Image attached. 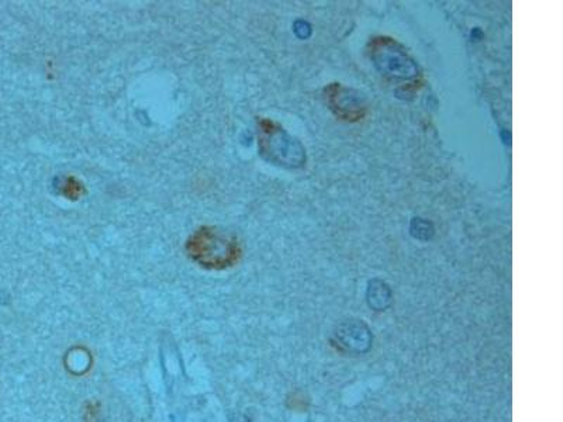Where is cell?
I'll return each mask as SVG.
<instances>
[{"label": "cell", "instance_id": "1", "mask_svg": "<svg viewBox=\"0 0 563 422\" xmlns=\"http://www.w3.org/2000/svg\"><path fill=\"white\" fill-rule=\"evenodd\" d=\"M366 54L376 71L400 97H413L426 84L421 67L396 38L375 36L366 45Z\"/></svg>", "mask_w": 563, "mask_h": 422}, {"label": "cell", "instance_id": "5", "mask_svg": "<svg viewBox=\"0 0 563 422\" xmlns=\"http://www.w3.org/2000/svg\"><path fill=\"white\" fill-rule=\"evenodd\" d=\"M374 336L362 320H348L334 332L332 345L344 353H365L372 347Z\"/></svg>", "mask_w": 563, "mask_h": 422}, {"label": "cell", "instance_id": "6", "mask_svg": "<svg viewBox=\"0 0 563 422\" xmlns=\"http://www.w3.org/2000/svg\"><path fill=\"white\" fill-rule=\"evenodd\" d=\"M391 301V292L389 286L380 280H374L368 289V303L375 312H384Z\"/></svg>", "mask_w": 563, "mask_h": 422}, {"label": "cell", "instance_id": "8", "mask_svg": "<svg viewBox=\"0 0 563 422\" xmlns=\"http://www.w3.org/2000/svg\"><path fill=\"white\" fill-rule=\"evenodd\" d=\"M84 422H102L100 406L97 403H89L84 410Z\"/></svg>", "mask_w": 563, "mask_h": 422}, {"label": "cell", "instance_id": "3", "mask_svg": "<svg viewBox=\"0 0 563 422\" xmlns=\"http://www.w3.org/2000/svg\"><path fill=\"white\" fill-rule=\"evenodd\" d=\"M257 124L258 150L265 161L288 169H299L306 165V150L297 138L271 119L260 117Z\"/></svg>", "mask_w": 563, "mask_h": 422}, {"label": "cell", "instance_id": "2", "mask_svg": "<svg viewBox=\"0 0 563 422\" xmlns=\"http://www.w3.org/2000/svg\"><path fill=\"white\" fill-rule=\"evenodd\" d=\"M186 252L194 263L205 269L224 270L241 261L242 245L234 234L205 225L186 241Z\"/></svg>", "mask_w": 563, "mask_h": 422}, {"label": "cell", "instance_id": "4", "mask_svg": "<svg viewBox=\"0 0 563 422\" xmlns=\"http://www.w3.org/2000/svg\"><path fill=\"white\" fill-rule=\"evenodd\" d=\"M324 100L332 115L341 121L358 123L368 115V104L362 95L343 83L332 82L323 91Z\"/></svg>", "mask_w": 563, "mask_h": 422}, {"label": "cell", "instance_id": "7", "mask_svg": "<svg viewBox=\"0 0 563 422\" xmlns=\"http://www.w3.org/2000/svg\"><path fill=\"white\" fill-rule=\"evenodd\" d=\"M55 189H56V193H58L60 196L72 202L79 200L80 197L87 194V187H84V185L78 178L71 176V175L61 176L56 179Z\"/></svg>", "mask_w": 563, "mask_h": 422}]
</instances>
